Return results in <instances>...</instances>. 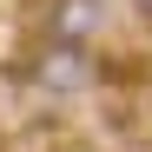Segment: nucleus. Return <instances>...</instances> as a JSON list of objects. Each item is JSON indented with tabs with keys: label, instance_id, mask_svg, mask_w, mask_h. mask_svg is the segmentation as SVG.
<instances>
[{
	"label": "nucleus",
	"instance_id": "obj_1",
	"mask_svg": "<svg viewBox=\"0 0 152 152\" xmlns=\"http://www.w3.org/2000/svg\"><path fill=\"white\" fill-rule=\"evenodd\" d=\"M27 80L40 93H53V99H73V93L99 86V53H93V46H66V40H40Z\"/></svg>",
	"mask_w": 152,
	"mask_h": 152
},
{
	"label": "nucleus",
	"instance_id": "obj_2",
	"mask_svg": "<svg viewBox=\"0 0 152 152\" xmlns=\"http://www.w3.org/2000/svg\"><path fill=\"white\" fill-rule=\"evenodd\" d=\"M99 20H106V0H40V27H46V40L93 46Z\"/></svg>",
	"mask_w": 152,
	"mask_h": 152
},
{
	"label": "nucleus",
	"instance_id": "obj_3",
	"mask_svg": "<svg viewBox=\"0 0 152 152\" xmlns=\"http://www.w3.org/2000/svg\"><path fill=\"white\" fill-rule=\"evenodd\" d=\"M20 7H27V0H0V13H20Z\"/></svg>",
	"mask_w": 152,
	"mask_h": 152
}]
</instances>
